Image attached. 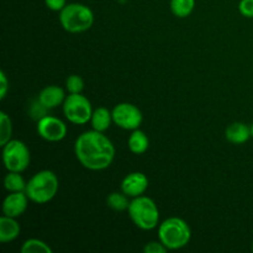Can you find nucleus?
<instances>
[{
    "label": "nucleus",
    "instance_id": "nucleus-1",
    "mask_svg": "<svg viewBox=\"0 0 253 253\" xmlns=\"http://www.w3.org/2000/svg\"><path fill=\"white\" fill-rule=\"evenodd\" d=\"M74 153L84 168L89 170H104L115 158V147L103 132L91 130L78 136L74 143Z\"/></svg>",
    "mask_w": 253,
    "mask_h": 253
},
{
    "label": "nucleus",
    "instance_id": "nucleus-2",
    "mask_svg": "<svg viewBox=\"0 0 253 253\" xmlns=\"http://www.w3.org/2000/svg\"><path fill=\"white\" fill-rule=\"evenodd\" d=\"M59 182L57 175L52 170L37 172L27 182L26 190L29 199L36 204H46L51 202L58 193Z\"/></svg>",
    "mask_w": 253,
    "mask_h": 253
},
{
    "label": "nucleus",
    "instance_id": "nucleus-3",
    "mask_svg": "<svg viewBox=\"0 0 253 253\" xmlns=\"http://www.w3.org/2000/svg\"><path fill=\"white\" fill-rule=\"evenodd\" d=\"M158 239L168 250H180L187 246L192 239V231L185 220L169 217L158 227Z\"/></svg>",
    "mask_w": 253,
    "mask_h": 253
},
{
    "label": "nucleus",
    "instance_id": "nucleus-4",
    "mask_svg": "<svg viewBox=\"0 0 253 253\" xmlns=\"http://www.w3.org/2000/svg\"><path fill=\"white\" fill-rule=\"evenodd\" d=\"M59 22L69 34H81L93 26L94 14L86 5L71 2L59 11Z\"/></svg>",
    "mask_w": 253,
    "mask_h": 253
},
{
    "label": "nucleus",
    "instance_id": "nucleus-5",
    "mask_svg": "<svg viewBox=\"0 0 253 253\" xmlns=\"http://www.w3.org/2000/svg\"><path fill=\"white\" fill-rule=\"evenodd\" d=\"M128 216L133 224L141 230L150 231L156 229L160 222V210L155 200L151 198L141 195L133 198L128 205Z\"/></svg>",
    "mask_w": 253,
    "mask_h": 253
},
{
    "label": "nucleus",
    "instance_id": "nucleus-6",
    "mask_svg": "<svg viewBox=\"0 0 253 253\" xmlns=\"http://www.w3.org/2000/svg\"><path fill=\"white\" fill-rule=\"evenodd\" d=\"M31 155L22 141L10 140L2 146V162L9 172H24L30 165Z\"/></svg>",
    "mask_w": 253,
    "mask_h": 253
},
{
    "label": "nucleus",
    "instance_id": "nucleus-7",
    "mask_svg": "<svg viewBox=\"0 0 253 253\" xmlns=\"http://www.w3.org/2000/svg\"><path fill=\"white\" fill-rule=\"evenodd\" d=\"M91 103L86 96L79 94H69L63 103V114L69 123L74 125H84L89 123L93 115Z\"/></svg>",
    "mask_w": 253,
    "mask_h": 253
},
{
    "label": "nucleus",
    "instance_id": "nucleus-8",
    "mask_svg": "<svg viewBox=\"0 0 253 253\" xmlns=\"http://www.w3.org/2000/svg\"><path fill=\"white\" fill-rule=\"evenodd\" d=\"M113 123L124 130L133 131L140 127L143 116L140 109L130 103H120L113 109Z\"/></svg>",
    "mask_w": 253,
    "mask_h": 253
},
{
    "label": "nucleus",
    "instance_id": "nucleus-9",
    "mask_svg": "<svg viewBox=\"0 0 253 253\" xmlns=\"http://www.w3.org/2000/svg\"><path fill=\"white\" fill-rule=\"evenodd\" d=\"M37 133L48 142H59L67 136V125L61 119L46 115L37 121Z\"/></svg>",
    "mask_w": 253,
    "mask_h": 253
},
{
    "label": "nucleus",
    "instance_id": "nucleus-10",
    "mask_svg": "<svg viewBox=\"0 0 253 253\" xmlns=\"http://www.w3.org/2000/svg\"><path fill=\"white\" fill-rule=\"evenodd\" d=\"M148 189V178L141 172H132L121 182V192L128 198L141 197Z\"/></svg>",
    "mask_w": 253,
    "mask_h": 253
},
{
    "label": "nucleus",
    "instance_id": "nucleus-11",
    "mask_svg": "<svg viewBox=\"0 0 253 253\" xmlns=\"http://www.w3.org/2000/svg\"><path fill=\"white\" fill-rule=\"evenodd\" d=\"M29 197L25 192L10 193L2 203V214L10 217H19L26 211L29 205Z\"/></svg>",
    "mask_w": 253,
    "mask_h": 253
},
{
    "label": "nucleus",
    "instance_id": "nucleus-12",
    "mask_svg": "<svg viewBox=\"0 0 253 253\" xmlns=\"http://www.w3.org/2000/svg\"><path fill=\"white\" fill-rule=\"evenodd\" d=\"M66 98V93L58 85L46 86L39 94V101L47 109H54L59 105H63Z\"/></svg>",
    "mask_w": 253,
    "mask_h": 253
},
{
    "label": "nucleus",
    "instance_id": "nucleus-13",
    "mask_svg": "<svg viewBox=\"0 0 253 253\" xmlns=\"http://www.w3.org/2000/svg\"><path fill=\"white\" fill-rule=\"evenodd\" d=\"M225 136H226V140L234 145H244L252 137L251 127H249L244 123H234L226 128Z\"/></svg>",
    "mask_w": 253,
    "mask_h": 253
},
{
    "label": "nucleus",
    "instance_id": "nucleus-14",
    "mask_svg": "<svg viewBox=\"0 0 253 253\" xmlns=\"http://www.w3.org/2000/svg\"><path fill=\"white\" fill-rule=\"evenodd\" d=\"M20 235V225L15 217L4 215L0 219V242L7 244L14 241Z\"/></svg>",
    "mask_w": 253,
    "mask_h": 253
},
{
    "label": "nucleus",
    "instance_id": "nucleus-15",
    "mask_svg": "<svg viewBox=\"0 0 253 253\" xmlns=\"http://www.w3.org/2000/svg\"><path fill=\"white\" fill-rule=\"evenodd\" d=\"M111 121H113V114H111V111H109V109L104 108V106L95 109L90 119L93 130L99 131V132H105L110 127Z\"/></svg>",
    "mask_w": 253,
    "mask_h": 253
},
{
    "label": "nucleus",
    "instance_id": "nucleus-16",
    "mask_svg": "<svg viewBox=\"0 0 253 253\" xmlns=\"http://www.w3.org/2000/svg\"><path fill=\"white\" fill-rule=\"evenodd\" d=\"M128 150L135 155H142L148 150L150 141H148L147 135L140 128H136L132 131V133L128 137Z\"/></svg>",
    "mask_w": 253,
    "mask_h": 253
},
{
    "label": "nucleus",
    "instance_id": "nucleus-17",
    "mask_svg": "<svg viewBox=\"0 0 253 253\" xmlns=\"http://www.w3.org/2000/svg\"><path fill=\"white\" fill-rule=\"evenodd\" d=\"M27 183L19 172H9L4 178V187L9 193L25 192Z\"/></svg>",
    "mask_w": 253,
    "mask_h": 253
},
{
    "label": "nucleus",
    "instance_id": "nucleus-18",
    "mask_svg": "<svg viewBox=\"0 0 253 253\" xmlns=\"http://www.w3.org/2000/svg\"><path fill=\"white\" fill-rule=\"evenodd\" d=\"M195 0H170V10L177 17L184 19L193 12Z\"/></svg>",
    "mask_w": 253,
    "mask_h": 253
},
{
    "label": "nucleus",
    "instance_id": "nucleus-19",
    "mask_svg": "<svg viewBox=\"0 0 253 253\" xmlns=\"http://www.w3.org/2000/svg\"><path fill=\"white\" fill-rule=\"evenodd\" d=\"M22 253H52V249L44 241L39 239H29L22 244Z\"/></svg>",
    "mask_w": 253,
    "mask_h": 253
},
{
    "label": "nucleus",
    "instance_id": "nucleus-20",
    "mask_svg": "<svg viewBox=\"0 0 253 253\" xmlns=\"http://www.w3.org/2000/svg\"><path fill=\"white\" fill-rule=\"evenodd\" d=\"M127 198V195L124 193L114 192L106 198V204L115 211H124V210H127L128 205H130Z\"/></svg>",
    "mask_w": 253,
    "mask_h": 253
},
{
    "label": "nucleus",
    "instance_id": "nucleus-21",
    "mask_svg": "<svg viewBox=\"0 0 253 253\" xmlns=\"http://www.w3.org/2000/svg\"><path fill=\"white\" fill-rule=\"evenodd\" d=\"M12 123L10 116L5 111L0 113V145L4 146L11 140Z\"/></svg>",
    "mask_w": 253,
    "mask_h": 253
},
{
    "label": "nucleus",
    "instance_id": "nucleus-22",
    "mask_svg": "<svg viewBox=\"0 0 253 253\" xmlns=\"http://www.w3.org/2000/svg\"><path fill=\"white\" fill-rule=\"evenodd\" d=\"M66 88L71 94H79L84 89V81L77 74H72L67 78Z\"/></svg>",
    "mask_w": 253,
    "mask_h": 253
},
{
    "label": "nucleus",
    "instance_id": "nucleus-23",
    "mask_svg": "<svg viewBox=\"0 0 253 253\" xmlns=\"http://www.w3.org/2000/svg\"><path fill=\"white\" fill-rule=\"evenodd\" d=\"M168 249L161 241H151L146 244V246L143 247V252L145 253H166Z\"/></svg>",
    "mask_w": 253,
    "mask_h": 253
},
{
    "label": "nucleus",
    "instance_id": "nucleus-24",
    "mask_svg": "<svg viewBox=\"0 0 253 253\" xmlns=\"http://www.w3.org/2000/svg\"><path fill=\"white\" fill-rule=\"evenodd\" d=\"M239 11L242 16L253 19V0H241L239 4Z\"/></svg>",
    "mask_w": 253,
    "mask_h": 253
},
{
    "label": "nucleus",
    "instance_id": "nucleus-25",
    "mask_svg": "<svg viewBox=\"0 0 253 253\" xmlns=\"http://www.w3.org/2000/svg\"><path fill=\"white\" fill-rule=\"evenodd\" d=\"M7 90H9V81H7L5 72L1 71L0 72V99L1 100H4L5 96H6Z\"/></svg>",
    "mask_w": 253,
    "mask_h": 253
},
{
    "label": "nucleus",
    "instance_id": "nucleus-26",
    "mask_svg": "<svg viewBox=\"0 0 253 253\" xmlns=\"http://www.w3.org/2000/svg\"><path fill=\"white\" fill-rule=\"evenodd\" d=\"M44 4L52 11H61L67 5V0H44Z\"/></svg>",
    "mask_w": 253,
    "mask_h": 253
},
{
    "label": "nucleus",
    "instance_id": "nucleus-27",
    "mask_svg": "<svg viewBox=\"0 0 253 253\" xmlns=\"http://www.w3.org/2000/svg\"><path fill=\"white\" fill-rule=\"evenodd\" d=\"M251 133H252V138H253V124L251 125Z\"/></svg>",
    "mask_w": 253,
    "mask_h": 253
},
{
    "label": "nucleus",
    "instance_id": "nucleus-28",
    "mask_svg": "<svg viewBox=\"0 0 253 253\" xmlns=\"http://www.w3.org/2000/svg\"><path fill=\"white\" fill-rule=\"evenodd\" d=\"M252 251H253V242H252Z\"/></svg>",
    "mask_w": 253,
    "mask_h": 253
}]
</instances>
